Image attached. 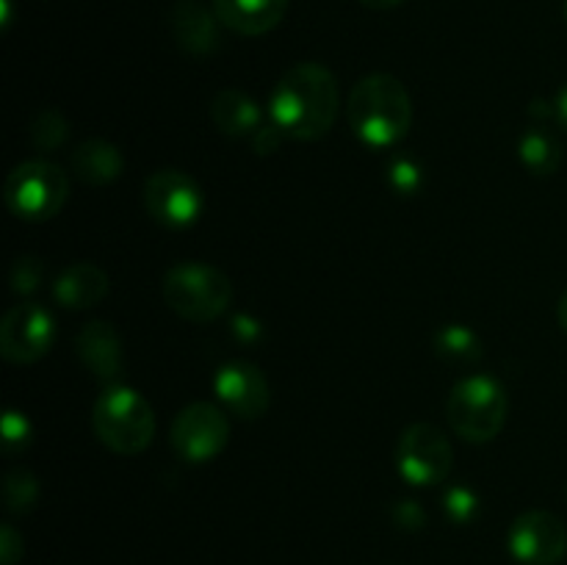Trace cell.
Returning <instances> with one entry per match:
<instances>
[{
  "instance_id": "1",
  "label": "cell",
  "mask_w": 567,
  "mask_h": 565,
  "mask_svg": "<svg viewBox=\"0 0 567 565\" xmlns=\"http://www.w3.org/2000/svg\"><path fill=\"white\" fill-rule=\"evenodd\" d=\"M338 114V81L316 61L291 66L269 97V120L282 136L316 142L327 136Z\"/></svg>"
},
{
  "instance_id": "2",
  "label": "cell",
  "mask_w": 567,
  "mask_h": 565,
  "mask_svg": "<svg viewBox=\"0 0 567 565\" xmlns=\"http://www.w3.org/2000/svg\"><path fill=\"white\" fill-rule=\"evenodd\" d=\"M347 116L358 138L385 150L402 142L413 125V100L399 78L374 72L358 81L347 103Z\"/></svg>"
},
{
  "instance_id": "3",
  "label": "cell",
  "mask_w": 567,
  "mask_h": 565,
  "mask_svg": "<svg viewBox=\"0 0 567 565\" xmlns=\"http://www.w3.org/2000/svg\"><path fill=\"white\" fill-rule=\"evenodd\" d=\"M92 427L100 443L116 454H138L155 435V413L147 399L127 386H111L97 397Z\"/></svg>"
},
{
  "instance_id": "4",
  "label": "cell",
  "mask_w": 567,
  "mask_h": 565,
  "mask_svg": "<svg viewBox=\"0 0 567 565\" xmlns=\"http://www.w3.org/2000/svg\"><path fill=\"white\" fill-rule=\"evenodd\" d=\"M509 399L502 382L491 374H471L452 388L446 415L452 430L471 443H487L504 430Z\"/></svg>"
},
{
  "instance_id": "5",
  "label": "cell",
  "mask_w": 567,
  "mask_h": 565,
  "mask_svg": "<svg viewBox=\"0 0 567 565\" xmlns=\"http://www.w3.org/2000/svg\"><path fill=\"white\" fill-rule=\"evenodd\" d=\"M164 299L186 321L219 319L233 299V282L210 264H177L164 277Z\"/></svg>"
},
{
  "instance_id": "6",
  "label": "cell",
  "mask_w": 567,
  "mask_h": 565,
  "mask_svg": "<svg viewBox=\"0 0 567 565\" xmlns=\"http://www.w3.org/2000/svg\"><path fill=\"white\" fill-rule=\"evenodd\" d=\"M3 197L11 214L20 219H53L70 197V181L64 170L50 161H25L11 170Z\"/></svg>"
},
{
  "instance_id": "7",
  "label": "cell",
  "mask_w": 567,
  "mask_h": 565,
  "mask_svg": "<svg viewBox=\"0 0 567 565\" xmlns=\"http://www.w3.org/2000/svg\"><path fill=\"white\" fill-rule=\"evenodd\" d=\"M454 449L435 424H410L396 446V469L404 482L419 487L437 485L452 474Z\"/></svg>"
},
{
  "instance_id": "8",
  "label": "cell",
  "mask_w": 567,
  "mask_h": 565,
  "mask_svg": "<svg viewBox=\"0 0 567 565\" xmlns=\"http://www.w3.org/2000/svg\"><path fill=\"white\" fill-rule=\"evenodd\" d=\"M172 449L186 463H208L219 458L230 438V421L216 404L194 402L172 421Z\"/></svg>"
},
{
  "instance_id": "9",
  "label": "cell",
  "mask_w": 567,
  "mask_h": 565,
  "mask_svg": "<svg viewBox=\"0 0 567 565\" xmlns=\"http://www.w3.org/2000/svg\"><path fill=\"white\" fill-rule=\"evenodd\" d=\"M507 546L520 565H557L567 554V526L548 510H526L509 526Z\"/></svg>"
},
{
  "instance_id": "10",
  "label": "cell",
  "mask_w": 567,
  "mask_h": 565,
  "mask_svg": "<svg viewBox=\"0 0 567 565\" xmlns=\"http://www.w3.org/2000/svg\"><path fill=\"white\" fill-rule=\"evenodd\" d=\"M144 205L166 227H188L203 214V188L181 170H161L144 183Z\"/></svg>"
},
{
  "instance_id": "11",
  "label": "cell",
  "mask_w": 567,
  "mask_h": 565,
  "mask_svg": "<svg viewBox=\"0 0 567 565\" xmlns=\"http://www.w3.org/2000/svg\"><path fill=\"white\" fill-rule=\"evenodd\" d=\"M55 338V321L50 310L37 302H20L6 314L0 325V352L9 363H37L50 352Z\"/></svg>"
},
{
  "instance_id": "12",
  "label": "cell",
  "mask_w": 567,
  "mask_h": 565,
  "mask_svg": "<svg viewBox=\"0 0 567 565\" xmlns=\"http://www.w3.org/2000/svg\"><path fill=\"white\" fill-rule=\"evenodd\" d=\"M214 391L219 402L238 419L255 421L269 410V382L264 371L252 363H227L216 371Z\"/></svg>"
},
{
  "instance_id": "13",
  "label": "cell",
  "mask_w": 567,
  "mask_h": 565,
  "mask_svg": "<svg viewBox=\"0 0 567 565\" xmlns=\"http://www.w3.org/2000/svg\"><path fill=\"white\" fill-rule=\"evenodd\" d=\"M291 0H214L216 20L241 37H260L277 28Z\"/></svg>"
},
{
  "instance_id": "14",
  "label": "cell",
  "mask_w": 567,
  "mask_h": 565,
  "mask_svg": "<svg viewBox=\"0 0 567 565\" xmlns=\"http://www.w3.org/2000/svg\"><path fill=\"white\" fill-rule=\"evenodd\" d=\"M75 352L94 377L114 382L122 374V341L105 321H92L75 338Z\"/></svg>"
},
{
  "instance_id": "15",
  "label": "cell",
  "mask_w": 567,
  "mask_h": 565,
  "mask_svg": "<svg viewBox=\"0 0 567 565\" xmlns=\"http://www.w3.org/2000/svg\"><path fill=\"white\" fill-rule=\"evenodd\" d=\"M105 294H109V275L97 264L86 260L66 266L53 286L55 302L64 305L66 310L94 308Z\"/></svg>"
},
{
  "instance_id": "16",
  "label": "cell",
  "mask_w": 567,
  "mask_h": 565,
  "mask_svg": "<svg viewBox=\"0 0 567 565\" xmlns=\"http://www.w3.org/2000/svg\"><path fill=\"white\" fill-rule=\"evenodd\" d=\"M214 17L197 0H181L175 6V11H172V33H175V42L192 55L214 53L219 48V31H216Z\"/></svg>"
},
{
  "instance_id": "17",
  "label": "cell",
  "mask_w": 567,
  "mask_h": 565,
  "mask_svg": "<svg viewBox=\"0 0 567 565\" xmlns=\"http://www.w3.org/2000/svg\"><path fill=\"white\" fill-rule=\"evenodd\" d=\"M210 116L227 136H255L264 127V111L241 89H221L210 103Z\"/></svg>"
},
{
  "instance_id": "18",
  "label": "cell",
  "mask_w": 567,
  "mask_h": 565,
  "mask_svg": "<svg viewBox=\"0 0 567 565\" xmlns=\"http://www.w3.org/2000/svg\"><path fill=\"white\" fill-rule=\"evenodd\" d=\"M72 172H75L81 181L92 183V186H105V183H114L122 175V153L111 142L103 138H92V142H83L81 147L72 150Z\"/></svg>"
},
{
  "instance_id": "19",
  "label": "cell",
  "mask_w": 567,
  "mask_h": 565,
  "mask_svg": "<svg viewBox=\"0 0 567 565\" xmlns=\"http://www.w3.org/2000/svg\"><path fill=\"white\" fill-rule=\"evenodd\" d=\"M520 161L529 172L535 175H554L563 164V147H559L557 138H551L548 133L529 131L520 138Z\"/></svg>"
},
{
  "instance_id": "20",
  "label": "cell",
  "mask_w": 567,
  "mask_h": 565,
  "mask_svg": "<svg viewBox=\"0 0 567 565\" xmlns=\"http://www.w3.org/2000/svg\"><path fill=\"white\" fill-rule=\"evenodd\" d=\"M437 349L443 358L457 360V363H474L482 355V343L471 327L449 325L437 332Z\"/></svg>"
},
{
  "instance_id": "21",
  "label": "cell",
  "mask_w": 567,
  "mask_h": 565,
  "mask_svg": "<svg viewBox=\"0 0 567 565\" xmlns=\"http://www.w3.org/2000/svg\"><path fill=\"white\" fill-rule=\"evenodd\" d=\"M3 499L9 513H28L39 499V482L31 471L14 469L6 474Z\"/></svg>"
},
{
  "instance_id": "22",
  "label": "cell",
  "mask_w": 567,
  "mask_h": 565,
  "mask_svg": "<svg viewBox=\"0 0 567 565\" xmlns=\"http://www.w3.org/2000/svg\"><path fill=\"white\" fill-rule=\"evenodd\" d=\"M66 122L59 111H42L37 120L31 122V138L37 147L55 150L66 138Z\"/></svg>"
},
{
  "instance_id": "23",
  "label": "cell",
  "mask_w": 567,
  "mask_h": 565,
  "mask_svg": "<svg viewBox=\"0 0 567 565\" xmlns=\"http://www.w3.org/2000/svg\"><path fill=\"white\" fill-rule=\"evenodd\" d=\"M443 504H446V513L454 524H468L476 515V510H480V499L468 487H452L446 499H443Z\"/></svg>"
},
{
  "instance_id": "24",
  "label": "cell",
  "mask_w": 567,
  "mask_h": 565,
  "mask_svg": "<svg viewBox=\"0 0 567 565\" xmlns=\"http://www.w3.org/2000/svg\"><path fill=\"white\" fill-rule=\"evenodd\" d=\"M31 443V424L22 413L17 410H6L3 415V446L6 452H17V449H25Z\"/></svg>"
},
{
  "instance_id": "25",
  "label": "cell",
  "mask_w": 567,
  "mask_h": 565,
  "mask_svg": "<svg viewBox=\"0 0 567 565\" xmlns=\"http://www.w3.org/2000/svg\"><path fill=\"white\" fill-rule=\"evenodd\" d=\"M39 280H42V269H39V264L33 258H20L14 264V271H11V288L14 291H33V288L39 286Z\"/></svg>"
},
{
  "instance_id": "26",
  "label": "cell",
  "mask_w": 567,
  "mask_h": 565,
  "mask_svg": "<svg viewBox=\"0 0 567 565\" xmlns=\"http://www.w3.org/2000/svg\"><path fill=\"white\" fill-rule=\"evenodd\" d=\"M391 177H393V186H396L402 194H413L415 188L421 186V170L408 158L393 161Z\"/></svg>"
},
{
  "instance_id": "27",
  "label": "cell",
  "mask_w": 567,
  "mask_h": 565,
  "mask_svg": "<svg viewBox=\"0 0 567 565\" xmlns=\"http://www.w3.org/2000/svg\"><path fill=\"white\" fill-rule=\"evenodd\" d=\"M22 559V537L11 524L0 530V565H17Z\"/></svg>"
},
{
  "instance_id": "28",
  "label": "cell",
  "mask_w": 567,
  "mask_h": 565,
  "mask_svg": "<svg viewBox=\"0 0 567 565\" xmlns=\"http://www.w3.org/2000/svg\"><path fill=\"white\" fill-rule=\"evenodd\" d=\"M554 114H557V120L563 122V127L567 131V83L563 89H559L557 103H554Z\"/></svg>"
},
{
  "instance_id": "29",
  "label": "cell",
  "mask_w": 567,
  "mask_h": 565,
  "mask_svg": "<svg viewBox=\"0 0 567 565\" xmlns=\"http://www.w3.org/2000/svg\"><path fill=\"white\" fill-rule=\"evenodd\" d=\"M360 3L369 6V9H380V11H385V9H393V6L404 3V0H360Z\"/></svg>"
},
{
  "instance_id": "30",
  "label": "cell",
  "mask_w": 567,
  "mask_h": 565,
  "mask_svg": "<svg viewBox=\"0 0 567 565\" xmlns=\"http://www.w3.org/2000/svg\"><path fill=\"white\" fill-rule=\"evenodd\" d=\"M557 316H559V325H563V327H565V332H567V291H565V297L559 299Z\"/></svg>"
},
{
  "instance_id": "31",
  "label": "cell",
  "mask_w": 567,
  "mask_h": 565,
  "mask_svg": "<svg viewBox=\"0 0 567 565\" xmlns=\"http://www.w3.org/2000/svg\"><path fill=\"white\" fill-rule=\"evenodd\" d=\"M565 17H567V3H565Z\"/></svg>"
}]
</instances>
